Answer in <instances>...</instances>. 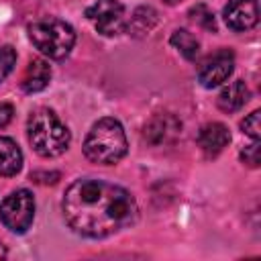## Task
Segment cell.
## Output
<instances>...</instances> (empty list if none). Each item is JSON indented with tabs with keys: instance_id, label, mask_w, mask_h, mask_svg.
<instances>
[{
	"instance_id": "6da1fadb",
	"label": "cell",
	"mask_w": 261,
	"mask_h": 261,
	"mask_svg": "<svg viewBox=\"0 0 261 261\" xmlns=\"http://www.w3.org/2000/svg\"><path fill=\"white\" fill-rule=\"evenodd\" d=\"M67 226L88 239H104L135 224L139 206L133 194L106 179L80 177L61 200Z\"/></svg>"
},
{
	"instance_id": "7a4b0ae2",
	"label": "cell",
	"mask_w": 261,
	"mask_h": 261,
	"mask_svg": "<svg viewBox=\"0 0 261 261\" xmlns=\"http://www.w3.org/2000/svg\"><path fill=\"white\" fill-rule=\"evenodd\" d=\"M27 137L33 151L45 159L59 157L69 147L71 135L59 116L49 108L35 110L27 120Z\"/></svg>"
},
{
	"instance_id": "3957f363",
	"label": "cell",
	"mask_w": 261,
	"mask_h": 261,
	"mask_svg": "<svg viewBox=\"0 0 261 261\" xmlns=\"http://www.w3.org/2000/svg\"><path fill=\"white\" fill-rule=\"evenodd\" d=\"M128 151L126 135L116 118H100L84 141V155L98 165H114Z\"/></svg>"
},
{
	"instance_id": "277c9868",
	"label": "cell",
	"mask_w": 261,
	"mask_h": 261,
	"mask_svg": "<svg viewBox=\"0 0 261 261\" xmlns=\"http://www.w3.org/2000/svg\"><path fill=\"white\" fill-rule=\"evenodd\" d=\"M29 39L39 49L43 55L49 59H65L69 51L75 45V31L69 22L55 18V16H45L29 24Z\"/></svg>"
},
{
	"instance_id": "5b68a950",
	"label": "cell",
	"mask_w": 261,
	"mask_h": 261,
	"mask_svg": "<svg viewBox=\"0 0 261 261\" xmlns=\"http://www.w3.org/2000/svg\"><path fill=\"white\" fill-rule=\"evenodd\" d=\"M33 218H35V198L29 190H14L2 200L0 220L8 230L22 234L31 228Z\"/></svg>"
},
{
	"instance_id": "8992f818",
	"label": "cell",
	"mask_w": 261,
	"mask_h": 261,
	"mask_svg": "<svg viewBox=\"0 0 261 261\" xmlns=\"http://www.w3.org/2000/svg\"><path fill=\"white\" fill-rule=\"evenodd\" d=\"M86 18L104 37H116L126 29L124 6L118 0H96L86 8Z\"/></svg>"
},
{
	"instance_id": "52a82bcc",
	"label": "cell",
	"mask_w": 261,
	"mask_h": 261,
	"mask_svg": "<svg viewBox=\"0 0 261 261\" xmlns=\"http://www.w3.org/2000/svg\"><path fill=\"white\" fill-rule=\"evenodd\" d=\"M234 69V55L228 49H220L214 55L206 57L198 69V80L204 88H216L224 84Z\"/></svg>"
},
{
	"instance_id": "ba28073f",
	"label": "cell",
	"mask_w": 261,
	"mask_h": 261,
	"mask_svg": "<svg viewBox=\"0 0 261 261\" xmlns=\"http://www.w3.org/2000/svg\"><path fill=\"white\" fill-rule=\"evenodd\" d=\"M222 16L228 29L243 33L259 22V4L257 0H230L224 6Z\"/></svg>"
},
{
	"instance_id": "9c48e42d",
	"label": "cell",
	"mask_w": 261,
	"mask_h": 261,
	"mask_svg": "<svg viewBox=\"0 0 261 261\" xmlns=\"http://www.w3.org/2000/svg\"><path fill=\"white\" fill-rule=\"evenodd\" d=\"M179 133H181V122L173 114H157L145 126V139L151 145L171 143Z\"/></svg>"
},
{
	"instance_id": "30bf717a",
	"label": "cell",
	"mask_w": 261,
	"mask_h": 261,
	"mask_svg": "<svg viewBox=\"0 0 261 261\" xmlns=\"http://www.w3.org/2000/svg\"><path fill=\"white\" fill-rule=\"evenodd\" d=\"M230 143V133L222 122H208L198 133V145L206 157H216Z\"/></svg>"
},
{
	"instance_id": "8fae6325",
	"label": "cell",
	"mask_w": 261,
	"mask_h": 261,
	"mask_svg": "<svg viewBox=\"0 0 261 261\" xmlns=\"http://www.w3.org/2000/svg\"><path fill=\"white\" fill-rule=\"evenodd\" d=\"M51 82V67L45 59H31L24 73H22V80H20V88L27 92V94H37L41 90H45Z\"/></svg>"
},
{
	"instance_id": "7c38bea8",
	"label": "cell",
	"mask_w": 261,
	"mask_h": 261,
	"mask_svg": "<svg viewBox=\"0 0 261 261\" xmlns=\"http://www.w3.org/2000/svg\"><path fill=\"white\" fill-rule=\"evenodd\" d=\"M249 96L251 94H249V88L245 86V82L234 80V82H230L228 86L222 88V92L216 98V104L222 112H237L249 102Z\"/></svg>"
},
{
	"instance_id": "4fadbf2b",
	"label": "cell",
	"mask_w": 261,
	"mask_h": 261,
	"mask_svg": "<svg viewBox=\"0 0 261 261\" xmlns=\"http://www.w3.org/2000/svg\"><path fill=\"white\" fill-rule=\"evenodd\" d=\"M22 167V151L10 137H0V175L12 177Z\"/></svg>"
},
{
	"instance_id": "5bb4252c",
	"label": "cell",
	"mask_w": 261,
	"mask_h": 261,
	"mask_svg": "<svg viewBox=\"0 0 261 261\" xmlns=\"http://www.w3.org/2000/svg\"><path fill=\"white\" fill-rule=\"evenodd\" d=\"M155 22H157V12H155V8H151V6H139V8L133 12V16H130L128 31H130L133 35H137V37H143V35H147V33L155 27Z\"/></svg>"
},
{
	"instance_id": "9a60e30c",
	"label": "cell",
	"mask_w": 261,
	"mask_h": 261,
	"mask_svg": "<svg viewBox=\"0 0 261 261\" xmlns=\"http://www.w3.org/2000/svg\"><path fill=\"white\" fill-rule=\"evenodd\" d=\"M171 45L188 59V61H194L198 55H200V43H198V39L190 33V31H186V29H177V31H173V35H171Z\"/></svg>"
},
{
	"instance_id": "2e32d148",
	"label": "cell",
	"mask_w": 261,
	"mask_h": 261,
	"mask_svg": "<svg viewBox=\"0 0 261 261\" xmlns=\"http://www.w3.org/2000/svg\"><path fill=\"white\" fill-rule=\"evenodd\" d=\"M190 16H192V20H194L196 24H200L202 29L216 33V18H214L212 10H210L206 4H196V6H192V8H190Z\"/></svg>"
},
{
	"instance_id": "e0dca14e",
	"label": "cell",
	"mask_w": 261,
	"mask_h": 261,
	"mask_svg": "<svg viewBox=\"0 0 261 261\" xmlns=\"http://www.w3.org/2000/svg\"><path fill=\"white\" fill-rule=\"evenodd\" d=\"M241 130L247 137H251L253 141H259V137H261V112L259 110H253L251 114H247L241 120Z\"/></svg>"
},
{
	"instance_id": "ac0fdd59",
	"label": "cell",
	"mask_w": 261,
	"mask_h": 261,
	"mask_svg": "<svg viewBox=\"0 0 261 261\" xmlns=\"http://www.w3.org/2000/svg\"><path fill=\"white\" fill-rule=\"evenodd\" d=\"M16 65V51L10 45L0 47V82H4Z\"/></svg>"
},
{
	"instance_id": "d6986e66",
	"label": "cell",
	"mask_w": 261,
	"mask_h": 261,
	"mask_svg": "<svg viewBox=\"0 0 261 261\" xmlns=\"http://www.w3.org/2000/svg\"><path fill=\"white\" fill-rule=\"evenodd\" d=\"M241 159L243 163H247L249 167H257L259 165V141H253L251 145H247L241 151Z\"/></svg>"
},
{
	"instance_id": "ffe728a7",
	"label": "cell",
	"mask_w": 261,
	"mask_h": 261,
	"mask_svg": "<svg viewBox=\"0 0 261 261\" xmlns=\"http://www.w3.org/2000/svg\"><path fill=\"white\" fill-rule=\"evenodd\" d=\"M12 116H14V108H12V104H8V102H0V128L8 126L10 120H12Z\"/></svg>"
},
{
	"instance_id": "44dd1931",
	"label": "cell",
	"mask_w": 261,
	"mask_h": 261,
	"mask_svg": "<svg viewBox=\"0 0 261 261\" xmlns=\"http://www.w3.org/2000/svg\"><path fill=\"white\" fill-rule=\"evenodd\" d=\"M4 257H6V249H4V245L0 241V259H4Z\"/></svg>"
},
{
	"instance_id": "7402d4cb",
	"label": "cell",
	"mask_w": 261,
	"mask_h": 261,
	"mask_svg": "<svg viewBox=\"0 0 261 261\" xmlns=\"http://www.w3.org/2000/svg\"><path fill=\"white\" fill-rule=\"evenodd\" d=\"M165 4H169V6H173V4H177V2H181V0H163Z\"/></svg>"
}]
</instances>
